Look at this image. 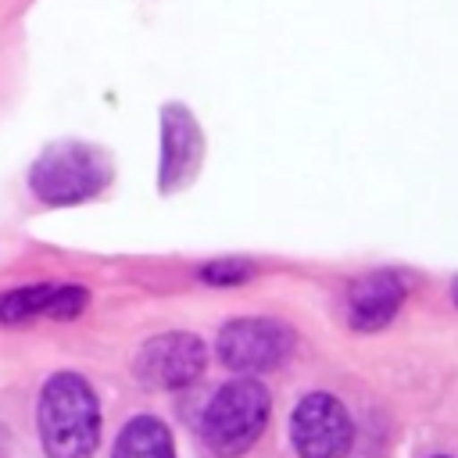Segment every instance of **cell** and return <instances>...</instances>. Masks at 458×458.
Instances as JSON below:
<instances>
[{
  "instance_id": "obj_2",
  "label": "cell",
  "mask_w": 458,
  "mask_h": 458,
  "mask_svg": "<svg viewBox=\"0 0 458 458\" xmlns=\"http://www.w3.org/2000/svg\"><path fill=\"white\" fill-rule=\"evenodd\" d=\"M111 182V161L100 147L79 143V140H61L50 143L29 168V186L36 200L64 208V204H82L97 197Z\"/></svg>"
},
{
  "instance_id": "obj_4",
  "label": "cell",
  "mask_w": 458,
  "mask_h": 458,
  "mask_svg": "<svg viewBox=\"0 0 458 458\" xmlns=\"http://www.w3.org/2000/svg\"><path fill=\"white\" fill-rule=\"evenodd\" d=\"M293 447L301 458H347L351 454V415L333 394H308L290 419Z\"/></svg>"
},
{
  "instance_id": "obj_10",
  "label": "cell",
  "mask_w": 458,
  "mask_h": 458,
  "mask_svg": "<svg viewBox=\"0 0 458 458\" xmlns=\"http://www.w3.org/2000/svg\"><path fill=\"white\" fill-rule=\"evenodd\" d=\"M114 458H175L172 433L154 415H136L114 440Z\"/></svg>"
},
{
  "instance_id": "obj_6",
  "label": "cell",
  "mask_w": 458,
  "mask_h": 458,
  "mask_svg": "<svg viewBox=\"0 0 458 458\" xmlns=\"http://www.w3.org/2000/svg\"><path fill=\"white\" fill-rule=\"evenodd\" d=\"M204 344L193 333H161L140 347L136 379L154 390H179L204 372Z\"/></svg>"
},
{
  "instance_id": "obj_9",
  "label": "cell",
  "mask_w": 458,
  "mask_h": 458,
  "mask_svg": "<svg viewBox=\"0 0 458 458\" xmlns=\"http://www.w3.org/2000/svg\"><path fill=\"white\" fill-rule=\"evenodd\" d=\"M404 301V283L394 276V272H372V276H361L358 283H351L347 290V318L354 329H383L397 308Z\"/></svg>"
},
{
  "instance_id": "obj_7",
  "label": "cell",
  "mask_w": 458,
  "mask_h": 458,
  "mask_svg": "<svg viewBox=\"0 0 458 458\" xmlns=\"http://www.w3.org/2000/svg\"><path fill=\"white\" fill-rule=\"evenodd\" d=\"M204 157V136L193 114L182 104H168L161 111V190L172 193L186 186Z\"/></svg>"
},
{
  "instance_id": "obj_3",
  "label": "cell",
  "mask_w": 458,
  "mask_h": 458,
  "mask_svg": "<svg viewBox=\"0 0 458 458\" xmlns=\"http://www.w3.org/2000/svg\"><path fill=\"white\" fill-rule=\"evenodd\" d=\"M268 411H272V401L258 379H233V383L218 386V394L211 397V404L204 411L208 447L222 458L243 454L261 437Z\"/></svg>"
},
{
  "instance_id": "obj_12",
  "label": "cell",
  "mask_w": 458,
  "mask_h": 458,
  "mask_svg": "<svg viewBox=\"0 0 458 458\" xmlns=\"http://www.w3.org/2000/svg\"><path fill=\"white\" fill-rule=\"evenodd\" d=\"M454 304H458V279H454Z\"/></svg>"
},
{
  "instance_id": "obj_1",
  "label": "cell",
  "mask_w": 458,
  "mask_h": 458,
  "mask_svg": "<svg viewBox=\"0 0 458 458\" xmlns=\"http://www.w3.org/2000/svg\"><path fill=\"white\" fill-rule=\"evenodd\" d=\"M36 429L47 458H93L100 444V404L79 372H54L36 404Z\"/></svg>"
},
{
  "instance_id": "obj_11",
  "label": "cell",
  "mask_w": 458,
  "mask_h": 458,
  "mask_svg": "<svg viewBox=\"0 0 458 458\" xmlns=\"http://www.w3.org/2000/svg\"><path fill=\"white\" fill-rule=\"evenodd\" d=\"M250 272H254V268H250L243 258H222V261H211V265L200 268V276H204L211 286H236V283H243Z\"/></svg>"
},
{
  "instance_id": "obj_8",
  "label": "cell",
  "mask_w": 458,
  "mask_h": 458,
  "mask_svg": "<svg viewBox=\"0 0 458 458\" xmlns=\"http://www.w3.org/2000/svg\"><path fill=\"white\" fill-rule=\"evenodd\" d=\"M86 290L79 283H29L0 293V322H29V318H75L86 308Z\"/></svg>"
},
{
  "instance_id": "obj_5",
  "label": "cell",
  "mask_w": 458,
  "mask_h": 458,
  "mask_svg": "<svg viewBox=\"0 0 458 458\" xmlns=\"http://www.w3.org/2000/svg\"><path fill=\"white\" fill-rule=\"evenodd\" d=\"M293 336L272 318H236L218 333V358L233 372H268L286 361Z\"/></svg>"
}]
</instances>
